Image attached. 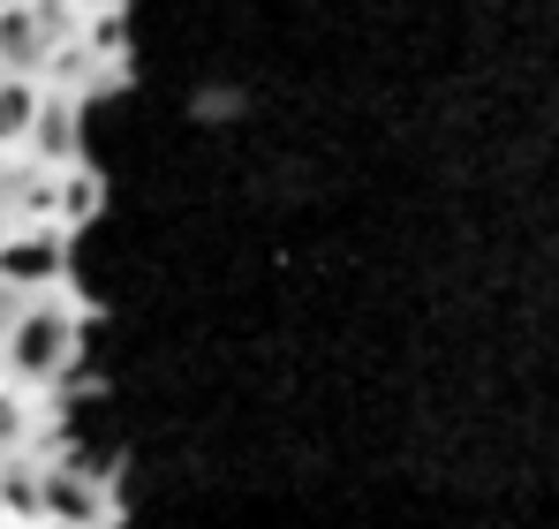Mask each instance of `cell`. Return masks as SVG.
<instances>
[{
	"mask_svg": "<svg viewBox=\"0 0 559 529\" xmlns=\"http://www.w3.org/2000/svg\"><path fill=\"white\" fill-rule=\"evenodd\" d=\"M84 349V326H76V303L53 295V287H31L23 310L8 318L0 333V378L23 386V393H46L53 378H69V363Z\"/></svg>",
	"mask_w": 559,
	"mask_h": 529,
	"instance_id": "cell-1",
	"label": "cell"
},
{
	"mask_svg": "<svg viewBox=\"0 0 559 529\" xmlns=\"http://www.w3.org/2000/svg\"><path fill=\"white\" fill-rule=\"evenodd\" d=\"M31 432H38V393H23V386L0 378V461H23Z\"/></svg>",
	"mask_w": 559,
	"mask_h": 529,
	"instance_id": "cell-2",
	"label": "cell"
},
{
	"mask_svg": "<svg viewBox=\"0 0 559 529\" xmlns=\"http://www.w3.org/2000/svg\"><path fill=\"white\" fill-rule=\"evenodd\" d=\"M31 106H38V84L31 77H0V152H23Z\"/></svg>",
	"mask_w": 559,
	"mask_h": 529,
	"instance_id": "cell-3",
	"label": "cell"
}]
</instances>
